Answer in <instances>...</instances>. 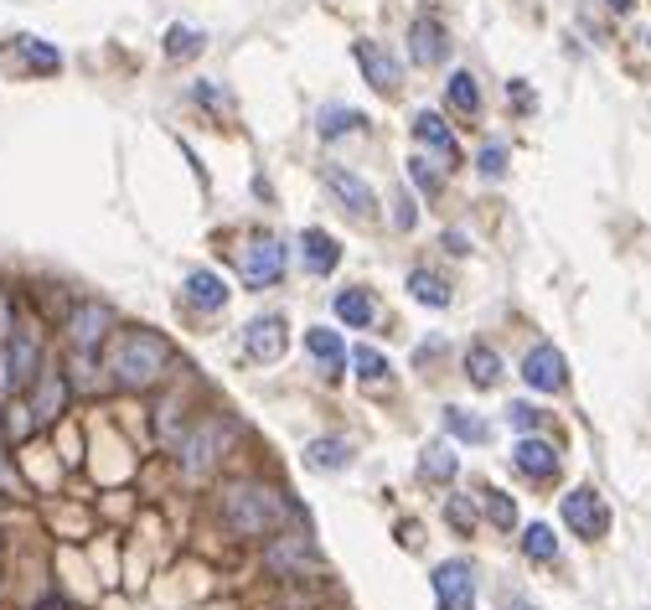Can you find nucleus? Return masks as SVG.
Returning <instances> with one entry per match:
<instances>
[{"instance_id":"f257e3e1","label":"nucleus","mask_w":651,"mask_h":610,"mask_svg":"<svg viewBox=\"0 0 651 610\" xmlns=\"http://www.w3.org/2000/svg\"><path fill=\"white\" fill-rule=\"evenodd\" d=\"M217 512H222V528L238 538H275L290 517V502L264 481H228L217 497Z\"/></svg>"},{"instance_id":"f03ea898","label":"nucleus","mask_w":651,"mask_h":610,"mask_svg":"<svg viewBox=\"0 0 651 610\" xmlns=\"http://www.w3.org/2000/svg\"><path fill=\"white\" fill-rule=\"evenodd\" d=\"M166 368H171V347L160 342L156 332H124L114 342V352H109V373H114L119 388H156L160 378H166Z\"/></svg>"},{"instance_id":"7ed1b4c3","label":"nucleus","mask_w":651,"mask_h":610,"mask_svg":"<svg viewBox=\"0 0 651 610\" xmlns=\"http://www.w3.org/2000/svg\"><path fill=\"white\" fill-rule=\"evenodd\" d=\"M238 445V424L228 419V414H197L192 419V430L181 434V471L186 476H202V471H213L222 455Z\"/></svg>"},{"instance_id":"20e7f679","label":"nucleus","mask_w":651,"mask_h":610,"mask_svg":"<svg viewBox=\"0 0 651 610\" xmlns=\"http://www.w3.org/2000/svg\"><path fill=\"white\" fill-rule=\"evenodd\" d=\"M285 264H290V249L275 234H254L238 249V275L249 290H269L275 279H285Z\"/></svg>"},{"instance_id":"39448f33","label":"nucleus","mask_w":651,"mask_h":610,"mask_svg":"<svg viewBox=\"0 0 651 610\" xmlns=\"http://www.w3.org/2000/svg\"><path fill=\"white\" fill-rule=\"evenodd\" d=\"M264 564H269L275 574H285V579H316V574L326 570V564H321V553H316V543H311L305 533H285V528L269 538Z\"/></svg>"},{"instance_id":"423d86ee","label":"nucleus","mask_w":651,"mask_h":610,"mask_svg":"<svg viewBox=\"0 0 651 610\" xmlns=\"http://www.w3.org/2000/svg\"><path fill=\"white\" fill-rule=\"evenodd\" d=\"M558 512H564V523L574 528V538H584V543H600V538L611 533V507H605V497L594 492V487H574V492H564Z\"/></svg>"},{"instance_id":"0eeeda50","label":"nucleus","mask_w":651,"mask_h":610,"mask_svg":"<svg viewBox=\"0 0 651 610\" xmlns=\"http://www.w3.org/2000/svg\"><path fill=\"white\" fill-rule=\"evenodd\" d=\"M109 332H114V306H104V300H83L79 311H73V321H68V342L83 357L99 352Z\"/></svg>"},{"instance_id":"6e6552de","label":"nucleus","mask_w":651,"mask_h":610,"mask_svg":"<svg viewBox=\"0 0 651 610\" xmlns=\"http://www.w3.org/2000/svg\"><path fill=\"white\" fill-rule=\"evenodd\" d=\"M434 600L439 610H475V570L466 559H445L434 570Z\"/></svg>"},{"instance_id":"1a4fd4ad","label":"nucleus","mask_w":651,"mask_h":610,"mask_svg":"<svg viewBox=\"0 0 651 610\" xmlns=\"http://www.w3.org/2000/svg\"><path fill=\"white\" fill-rule=\"evenodd\" d=\"M450 58V26L439 16H414L409 21V62L419 68H439Z\"/></svg>"},{"instance_id":"9d476101","label":"nucleus","mask_w":651,"mask_h":610,"mask_svg":"<svg viewBox=\"0 0 651 610\" xmlns=\"http://www.w3.org/2000/svg\"><path fill=\"white\" fill-rule=\"evenodd\" d=\"M522 383L538 388V394H558V388L569 383V362H564V352H558L553 342H538L533 352L522 357Z\"/></svg>"},{"instance_id":"9b49d317","label":"nucleus","mask_w":651,"mask_h":610,"mask_svg":"<svg viewBox=\"0 0 651 610\" xmlns=\"http://www.w3.org/2000/svg\"><path fill=\"white\" fill-rule=\"evenodd\" d=\"M290 347V326H285V315H254L249 326H243V352L254 357V362H279Z\"/></svg>"},{"instance_id":"f8f14e48","label":"nucleus","mask_w":651,"mask_h":610,"mask_svg":"<svg viewBox=\"0 0 651 610\" xmlns=\"http://www.w3.org/2000/svg\"><path fill=\"white\" fill-rule=\"evenodd\" d=\"M513 466L528 476V481H553V476H558V445H553V440H538V434H522L513 451Z\"/></svg>"},{"instance_id":"ddd939ff","label":"nucleus","mask_w":651,"mask_h":610,"mask_svg":"<svg viewBox=\"0 0 651 610\" xmlns=\"http://www.w3.org/2000/svg\"><path fill=\"white\" fill-rule=\"evenodd\" d=\"M414 135H419V145H430L434 156L445 160V171H455V166H460V140H455V130L445 124V115L419 109V115H414Z\"/></svg>"},{"instance_id":"4468645a","label":"nucleus","mask_w":651,"mask_h":610,"mask_svg":"<svg viewBox=\"0 0 651 610\" xmlns=\"http://www.w3.org/2000/svg\"><path fill=\"white\" fill-rule=\"evenodd\" d=\"M352 58H357V68L367 73V83H373L377 94H398V79H403V68H398L377 41H357L352 47Z\"/></svg>"},{"instance_id":"2eb2a0df","label":"nucleus","mask_w":651,"mask_h":610,"mask_svg":"<svg viewBox=\"0 0 651 610\" xmlns=\"http://www.w3.org/2000/svg\"><path fill=\"white\" fill-rule=\"evenodd\" d=\"M321 177H326V187L341 198V207H347V213H357V217L373 213V187L357 177V171H347V166H326Z\"/></svg>"},{"instance_id":"dca6fc26","label":"nucleus","mask_w":651,"mask_h":610,"mask_svg":"<svg viewBox=\"0 0 651 610\" xmlns=\"http://www.w3.org/2000/svg\"><path fill=\"white\" fill-rule=\"evenodd\" d=\"M300 259H305L311 275H331L336 264H341V243H336L326 228H305V234H300Z\"/></svg>"},{"instance_id":"f3484780","label":"nucleus","mask_w":651,"mask_h":610,"mask_svg":"<svg viewBox=\"0 0 651 610\" xmlns=\"http://www.w3.org/2000/svg\"><path fill=\"white\" fill-rule=\"evenodd\" d=\"M62 404H68V378L52 373V368L37 373V388H32V419L47 424V419H58L62 414Z\"/></svg>"},{"instance_id":"a211bd4d","label":"nucleus","mask_w":651,"mask_h":610,"mask_svg":"<svg viewBox=\"0 0 651 610\" xmlns=\"http://www.w3.org/2000/svg\"><path fill=\"white\" fill-rule=\"evenodd\" d=\"M186 306H197V311H222V306H228V285H222V275H213V270H192V275H186Z\"/></svg>"},{"instance_id":"6ab92c4d","label":"nucleus","mask_w":651,"mask_h":610,"mask_svg":"<svg viewBox=\"0 0 651 610\" xmlns=\"http://www.w3.org/2000/svg\"><path fill=\"white\" fill-rule=\"evenodd\" d=\"M11 378L16 383H37V373H41V342H37V332H16L11 336Z\"/></svg>"},{"instance_id":"aec40b11","label":"nucleus","mask_w":651,"mask_h":610,"mask_svg":"<svg viewBox=\"0 0 651 610\" xmlns=\"http://www.w3.org/2000/svg\"><path fill=\"white\" fill-rule=\"evenodd\" d=\"M305 347H311V357L326 368V378H336L347 368V347H341V336L326 332V326H311V332H305Z\"/></svg>"},{"instance_id":"412c9836","label":"nucleus","mask_w":651,"mask_h":610,"mask_svg":"<svg viewBox=\"0 0 651 610\" xmlns=\"http://www.w3.org/2000/svg\"><path fill=\"white\" fill-rule=\"evenodd\" d=\"M445 434H450V440H466V445H481V440H492V424H486L481 414L450 404V409H445Z\"/></svg>"},{"instance_id":"4be33fe9","label":"nucleus","mask_w":651,"mask_h":610,"mask_svg":"<svg viewBox=\"0 0 651 610\" xmlns=\"http://www.w3.org/2000/svg\"><path fill=\"white\" fill-rule=\"evenodd\" d=\"M409 296H414L419 306H430V311H445V306H450V285L434 275V270H409Z\"/></svg>"},{"instance_id":"5701e85b","label":"nucleus","mask_w":651,"mask_h":610,"mask_svg":"<svg viewBox=\"0 0 651 610\" xmlns=\"http://www.w3.org/2000/svg\"><path fill=\"white\" fill-rule=\"evenodd\" d=\"M305 466H311V471H347V466H352V445H347V440H316V445L305 451Z\"/></svg>"},{"instance_id":"b1692460","label":"nucleus","mask_w":651,"mask_h":610,"mask_svg":"<svg viewBox=\"0 0 651 610\" xmlns=\"http://www.w3.org/2000/svg\"><path fill=\"white\" fill-rule=\"evenodd\" d=\"M445 104H450L455 115H475L481 109V88H475V79L466 68H455L450 79H445Z\"/></svg>"},{"instance_id":"393cba45","label":"nucleus","mask_w":651,"mask_h":610,"mask_svg":"<svg viewBox=\"0 0 651 610\" xmlns=\"http://www.w3.org/2000/svg\"><path fill=\"white\" fill-rule=\"evenodd\" d=\"M466 378H471L475 388H492L496 378H502V357H496L486 342H475L471 352H466Z\"/></svg>"},{"instance_id":"a878e982","label":"nucleus","mask_w":651,"mask_h":610,"mask_svg":"<svg viewBox=\"0 0 651 610\" xmlns=\"http://www.w3.org/2000/svg\"><path fill=\"white\" fill-rule=\"evenodd\" d=\"M336 315H341V321H347V326H373V315H377V300L367 296V290H341V296H336Z\"/></svg>"},{"instance_id":"bb28decb","label":"nucleus","mask_w":651,"mask_h":610,"mask_svg":"<svg viewBox=\"0 0 651 610\" xmlns=\"http://www.w3.org/2000/svg\"><path fill=\"white\" fill-rule=\"evenodd\" d=\"M357 124H367V119L357 115V109H347V104H331V109H321V119H316V130L326 140H341V135H352Z\"/></svg>"},{"instance_id":"cd10ccee","label":"nucleus","mask_w":651,"mask_h":610,"mask_svg":"<svg viewBox=\"0 0 651 610\" xmlns=\"http://www.w3.org/2000/svg\"><path fill=\"white\" fill-rule=\"evenodd\" d=\"M419 471L430 476V481H455V471H460V461H455V445H424V461H419Z\"/></svg>"},{"instance_id":"c85d7f7f","label":"nucleus","mask_w":651,"mask_h":610,"mask_svg":"<svg viewBox=\"0 0 651 610\" xmlns=\"http://www.w3.org/2000/svg\"><path fill=\"white\" fill-rule=\"evenodd\" d=\"M202 41H207V37H202L197 26L177 21V26H166V58H197Z\"/></svg>"},{"instance_id":"c756f323","label":"nucleus","mask_w":651,"mask_h":610,"mask_svg":"<svg viewBox=\"0 0 651 610\" xmlns=\"http://www.w3.org/2000/svg\"><path fill=\"white\" fill-rule=\"evenodd\" d=\"M522 553H528L533 564H548L553 553H558V538H553L548 523H533V528L522 533Z\"/></svg>"},{"instance_id":"7c9ffc66","label":"nucleus","mask_w":651,"mask_h":610,"mask_svg":"<svg viewBox=\"0 0 651 610\" xmlns=\"http://www.w3.org/2000/svg\"><path fill=\"white\" fill-rule=\"evenodd\" d=\"M21 52H26V62H32L37 73H58L62 68V52L58 47H47L41 37H21Z\"/></svg>"},{"instance_id":"2f4dec72","label":"nucleus","mask_w":651,"mask_h":610,"mask_svg":"<svg viewBox=\"0 0 651 610\" xmlns=\"http://www.w3.org/2000/svg\"><path fill=\"white\" fill-rule=\"evenodd\" d=\"M352 368H357V378H362V383H383V378H388V357L377 352V347H357Z\"/></svg>"},{"instance_id":"473e14b6","label":"nucleus","mask_w":651,"mask_h":610,"mask_svg":"<svg viewBox=\"0 0 651 610\" xmlns=\"http://www.w3.org/2000/svg\"><path fill=\"white\" fill-rule=\"evenodd\" d=\"M409 177L419 181V192H439V187H445V171H439V166H434V160H424V156H409Z\"/></svg>"},{"instance_id":"72a5a7b5","label":"nucleus","mask_w":651,"mask_h":610,"mask_svg":"<svg viewBox=\"0 0 651 610\" xmlns=\"http://www.w3.org/2000/svg\"><path fill=\"white\" fill-rule=\"evenodd\" d=\"M481 507H486V517H492L496 528H517V502L507 492H486V502H481Z\"/></svg>"},{"instance_id":"f704fd0d","label":"nucleus","mask_w":651,"mask_h":610,"mask_svg":"<svg viewBox=\"0 0 651 610\" xmlns=\"http://www.w3.org/2000/svg\"><path fill=\"white\" fill-rule=\"evenodd\" d=\"M445 523H455L460 533H471V528H475V507H471V497H450V502H445Z\"/></svg>"},{"instance_id":"c9c22d12","label":"nucleus","mask_w":651,"mask_h":610,"mask_svg":"<svg viewBox=\"0 0 651 610\" xmlns=\"http://www.w3.org/2000/svg\"><path fill=\"white\" fill-rule=\"evenodd\" d=\"M475 166H481V177H502V171H507V145H502V140H496V145H481Z\"/></svg>"},{"instance_id":"e433bc0d","label":"nucleus","mask_w":651,"mask_h":610,"mask_svg":"<svg viewBox=\"0 0 651 610\" xmlns=\"http://www.w3.org/2000/svg\"><path fill=\"white\" fill-rule=\"evenodd\" d=\"M507 419H513L517 430H538L543 409H538V404H528V398H517V404H507Z\"/></svg>"},{"instance_id":"4c0bfd02","label":"nucleus","mask_w":651,"mask_h":610,"mask_svg":"<svg viewBox=\"0 0 651 610\" xmlns=\"http://www.w3.org/2000/svg\"><path fill=\"white\" fill-rule=\"evenodd\" d=\"M394 207H398V213H394L398 228H414V223H419V207H414V198H409V192H398Z\"/></svg>"},{"instance_id":"58836bf2","label":"nucleus","mask_w":651,"mask_h":610,"mask_svg":"<svg viewBox=\"0 0 651 610\" xmlns=\"http://www.w3.org/2000/svg\"><path fill=\"white\" fill-rule=\"evenodd\" d=\"M192 99H197V104H213V109H228V94H222V88H213L207 79L192 88Z\"/></svg>"},{"instance_id":"ea45409f","label":"nucleus","mask_w":651,"mask_h":610,"mask_svg":"<svg viewBox=\"0 0 651 610\" xmlns=\"http://www.w3.org/2000/svg\"><path fill=\"white\" fill-rule=\"evenodd\" d=\"M513 109H517V115L538 109V94H528V83H522V79H513Z\"/></svg>"},{"instance_id":"a19ab883","label":"nucleus","mask_w":651,"mask_h":610,"mask_svg":"<svg viewBox=\"0 0 651 610\" xmlns=\"http://www.w3.org/2000/svg\"><path fill=\"white\" fill-rule=\"evenodd\" d=\"M11 388H16V378H11V357L0 352V398L11 394Z\"/></svg>"},{"instance_id":"79ce46f5","label":"nucleus","mask_w":651,"mask_h":610,"mask_svg":"<svg viewBox=\"0 0 651 610\" xmlns=\"http://www.w3.org/2000/svg\"><path fill=\"white\" fill-rule=\"evenodd\" d=\"M11 332H16V326H11V300H5V290H0V342H5Z\"/></svg>"},{"instance_id":"37998d69","label":"nucleus","mask_w":651,"mask_h":610,"mask_svg":"<svg viewBox=\"0 0 651 610\" xmlns=\"http://www.w3.org/2000/svg\"><path fill=\"white\" fill-rule=\"evenodd\" d=\"M605 5H611L615 16H631V11H636V0H605Z\"/></svg>"},{"instance_id":"c03bdc74","label":"nucleus","mask_w":651,"mask_h":610,"mask_svg":"<svg viewBox=\"0 0 651 610\" xmlns=\"http://www.w3.org/2000/svg\"><path fill=\"white\" fill-rule=\"evenodd\" d=\"M32 610H68V606H62L58 595H47V600H37V606H32Z\"/></svg>"},{"instance_id":"a18cd8bd","label":"nucleus","mask_w":651,"mask_h":610,"mask_svg":"<svg viewBox=\"0 0 651 610\" xmlns=\"http://www.w3.org/2000/svg\"><path fill=\"white\" fill-rule=\"evenodd\" d=\"M5 481H11V476H5V455H0V487H5Z\"/></svg>"}]
</instances>
